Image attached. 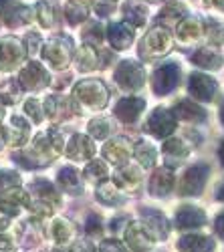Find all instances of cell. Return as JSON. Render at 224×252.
Here are the masks:
<instances>
[{"instance_id": "obj_45", "label": "cell", "mask_w": 224, "mask_h": 252, "mask_svg": "<svg viewBox=\"0 0 224 252\" xmlns=\"http://www.w3.org/2000/svg\"><path fill=\"white\" fill-rule=\"evenodd\" d=\"M206 34H208V38H210V43H214V45H224V25L216 23V20H210Z\"/></svg>"}, {"instance_id": "obj_61", "label": "cell", "mask_w": 224, "mask_h": 252, "mask_svg": "<svg viewBox=\"0 0 224 252\" xmlns=\"http://www.w3.org/2000/svg\"><path fill=\"white\" fill-rule=\"evenodd\" d=\"M2 139H4V137H2V127H0V148H2V143H4Z\"/></svg>"}, {"instance_id": "obj_12", "label": "cell", "mask_w": 224, "mask_h": 252, "mask_svg": "<svg viewBox=\"0 0 224 252\" xmlns=\"http://www.w3.org/2000/svg\"><path fill=\"white\" fill-rule=\"evenodd\" d=\"M18 83L20 87L27 91H40L49 85V73L45 71V67L40 63H29V65L20 71L18 75Z\"/></svg>"}, {"instance_id": "obj_25", "label": "cell", "mask_w": 224, "mask_h": 252, "mask_svg": "<svg viewBox=\"0 0 224 252\" xmlns=\"http://www.w3.org/2000/svg\"><path fill=\"white\" fill-rule=\"evenodd\" d=\"M178 248L180 252H214L216 244L204 234H186L178 240Z\"/></svg>"}, {"instance_id": "obj_4", "label": "cell", "mask_w": 224, "mask_h": 252, "mask_svg": "<svg viewBox=\"0 0 224 252\" xmlns=\"http://www.w3.org/2000/svg\"><path fill=\"white\" fill-rule=\"evenodd\" d=\"M144 81H146V73L144 67L135 61H121L117 69H115V83L124 89V91H139L144 87Z\"/></svg>"}, {"instance_id": "obj_39", "label": "cell", "mask_w": 224, "mask_h": 252, "mask_svg": "<svg viewBox=\"0 0 224 252\" xmlns=\"http://www.w3.org/2000/svg\"><path fill=\"white\" fill-rule=\"evenodd\" d=\"M109 133H111V123H109V119L99 117V119H93V121L89 123V135H91L93 139H107Z\"/></svg>"}, {"instance_id": "obj_42", "label": "cell", "mask_w": 224, "mask_h": 252, "mask_svg": "<svg viewBox=\"0 0 224 252\" xmlns=\"http://www.w3.org/2000/svg\"><path fill=\"white\" fill-rule=\"evenodd\" d=\"M36 18H38V23L47 29L55 25V10L49 6V2H45V0L36 2Z\"/></svg>"}, {"instance_id": "obj_38", "label": "cell", "mask_w": 224, "mask_h": 252, "mask_svg": "<svg viewBox=\"0 0 224 252\" xmlns=\"http://www.w3.org/2000/svg\"><path fill=\"white\" fill-rule=\"evenodd\" d=\"M107 176H109L107 165H105V161H101V159H91L87 163V167H85V178L91 184H97V186L103 184V182H107Z\"/></svg>"}, {"instance_id": "obj_59", "label": "cell", "mask_w": 224, "mask_h": 252, "mask_svg": "<svg viewBox=\"0 0 224 252\" xmlns=\"http://www.w3.org/2000/svg\"><path fill=\"white\" fill-rule=\"evenodd\" d=\"M216 196H218V200H222V202H224V186L218 190V194H216Z\"/></svg>"}, {"instance_id": "obj_36", "label": "cell", "mask_w": 224, "mask_h": 252, "mask_svg": "<svg viewBox=\"0 0 224 252\" xmlns=\"http://www.w3.org/2000/svg\"><path fill=\"white\" fill-rule=\"evenodd\" d=\"M133 156L141 167H154L156 159H158V152L150 141H139L133 148Z\"/></svg>"}, {"instance_id": "obj_18", "label": "cell", "mask_w": 224, "mask_h": 252, "mask_svg": "<svg viewBox=\"0 0 224 252\" xmlns=\"http://www.w3.org/2000/svg\"><path fill=\"white\" fill-rule=\"evenodd\" d=\"M67 158L75 159V161H89L95 154V145H93V139L83 135V133H75L69 143H67Z\"/></svg>"}, {"instance_id": "obj_63", "label": "cell", "mask_w": 224, "mask_h": 252, "mask_svg": "<svg viewBox=\"0 0 224 252\" xmlns=\"http://www.w3.org/2000/svg\"><path fill=\"white\" fill-rule=\"evenodd\" d=\"M148 2H152V4H158V2H161V0H148Z\"/></svg>"}, {"instance_id": "obj_34", "label": "cell", "mask_w": 224, "mask_h": 252, "mask_svg": "<svg viewBox=\"0 0 224 252\" xmlns=\"http://www.w3.org/2000/svg\"><path fill=\"white\" fill-rule=\"evenodd\" d=\"M77 69L83 71V73H89V71H95L99 69V51L91 45H83L79 51H77Z\"/></svg>"}, {"instance_id": "obj_24", "label": "cell", "mask_w": 224, "mask_h": 252, "mask_svg": "<svg viewBox=\"0 0 224 252\" xmlns=\"http://www.w3.org/2000/svg\"><path fill=\"white\" fill-rule=\"evenodd\" d=\"M107 38L115 51H124L133 43V29L126 23H115L107 27Z\"/></svg>"}, {"instance_id": "obj_27", "label": "cell", "mask_w": 224, "mask_h": 252, "mask_svg": "<svg viewBox=\"0 0 224 252\" xmlns=\"http://www.w3.org/2000/svg\"><path fill=\"white\" fill-rule=\"evenodd\" d=\"M174 115H176V119L188 121V123H202V121H206V111L202 109L200 105H196L194 101H190V99H182L176 105Z\"/></svg>"}, {"instance_id": "obj_22", "label": "cell", "mask_w": 224, "mask_h": 252, "mask_svg": "<svg viewBox=\"0 0 224 252\" xmlns=\"http://www.w3.org/2000/svg\"><path fill=\"white\" fill-rule=\"evenodd\" d=\"M174 182H176V178L170 167H161V170L154 172V176L150 180V194L156 198L168 196L174 190Z\"/></svg>"}, {"instance_id": "obj_14", "label": "cell", "mask_w": 224, "mask_h": 252, "mask_svg": "<svg viewBox=\"0 0 224 252\" xmlns=\"http://www.w3.org/2000/svg\"><path fill=\"white\" fill-rule=\"evenodd\" d=\"M29 133H31V125L27 123V119L12 115L8 119L6 125H2V137L10 148H20L29 141Z\"/></svg>"}, {"instance_id": "obj_28", "label": "cell", "mask_w": 224, "mask_h": 252, "mask_svg": "<svg viewBox=\"0 0 224 252\" xmlns=\"http://www.w3.org/2000/svg\"><path fill=\"white\" fill-rule=\"evenodd\" d=\"M57 182H59V186L63 188L67 194H71V196L83 194V182H81V174L75 170V167H71V165L63 167V170L59 172Z\"/></svg>"}, {"instance_id": "obj_62", "label": "cell", "mask_w": 224, "mask_h": 252, "mask_svg": "<svg viewBox=\"0 0 224 252\" xmlns=\"http://www.w3.org/2000/svg\"><path fill=\"white\" fill-rule=\"evenodd\" d=\"M2 115H4V107H2V103H0V119H2Z\"/></svg>"}, {"instance_id": "obj_32", "label": "cell", "mask_w": 224, "mask_h": 252, "mask_svg": "<svg viewBox=\"0 0 224 252\" xmlns=\"http://www.w3.org/2000/svg\"><path fill=\"white\" fill-rule=\"evenodd\" d=\"M49 234L53 236V240H55L59 246H65V244H69V242L73 240V236H75V228H73V224H71L69 220H65V218H57V220L51 222Z\"/></svg>"}, {"instance_id": "obj_21", "label": "cell", "mask_w": 224, "mask_h": 252, "mask_svg": "<svg viewBox=\"0 0 224 252\" xmlns=\"http://www.w3.org/2000/svg\"><path fill=\"white\" fill-rule=\"evenodd\" d=\"M119 190H128V192H137V188L141 184V172L137 170V167L126 163L121 165L119 170L113 174V180H111Z\"/></svg>"}, {"instance_id": "obj_53", "label": "cell", "mask_w": 224, "mask_h": 252, "mask_svg": "<svg viewBox=\"0 0 224 252\" xmlns=\"http://www.w3.org/2000/svg\"><path fill=\"white\" fill-rule=\"evenodd\" d=\"M214 230H216V234L220 238H224V212H220L216 216V222H214Z\"/></svg>"}, {"instance_id": "obj_40", "label": "cell", "mask_w": 224, "mask_h": 252, "mask_svg": "<svg viewBox=\"0 0 224 252\" xmlns=\"http://www.w3.org/2000/svg\"><path fill=\"white\" fill-rule=\"evenodd\" d=\"M20 89H23V87H20V83L12 79V81H8V83H4V85H2L0 97H2L4 103L12 105V103H16V101L20 99V95H23V91H20Z\"/></svg>"}, {"instance_id": "obj_19", "label": "cell", "mask_w": 224, "mask_h": 252, "mask_svg": "<svg viewBox=\"0 0 224 252\" xmlns=\"http://www.w3.org/2000/svg\"><path fill=\"white\" fill-rule=\"evenodd\" d=\"M144 109H146V101L144 99H139V97H126V99H121L117 103L115 117L119 121L131 125V123H135L139 119V115L144 113Z\"/></svg>"}, {"instance_id": "obj_13", "label": "cell", "mask_w": 224, "mask_h": 252, "mask_svg": "<svg viewBox=\"0 0 224 252\" xmlns=\"http://www.w3.org/2000/svg\"><path fill=\"white\" fill-rule=\"evenodd\" d=\"M43 109H45V115H47L51 121H55V123H61V121L73 117L75 113H79L77 107H75V103H73L71 99H67V97H61V95H51V97H47Z\"/></svg>"}, {"instance_id": "obj_17", "label": "cell", "mask_w": 224, "mask_h": 252, "mask_svg": "<svg viewBox=\"0 0 224 252\" xmlns=\"http://www.w3.org/2000/svg\"><path fill=\"white\" fill-rule=\"evenodd\" d=\"M190 93L194 99L198 101H212L214 95H216V81L210 77V75H204V73H192L190 77V85H188Z\"/></svg>"}, {"instance_id": "obj_15", "label": "cell", "mask_w": 224, "mask_h": 252, "mask_svg": "<svg viewBox=\"0 0 224 252\" xmlns=\"http://www.w3.org/2000/svg\"><path fill=\"white\" fill-rule=\"evenodd\" d=\"M103 156L113 165H119L121 167V165H126L129 161V158L133 156V143L128 137H115V139H111V141L105 143Z\"/></svg>"}, {"instance_id": "obj_51", "label": "cell", "mask_w": 224, "mask_h": 252, "mask_svg": "<svg viewBox=\"0 0 224 252\" xmlns=\"http://www.w3.org/2000/svg\"><path fill=\"white\" fill-rule=\"evenodd\" d=\"M71 252H93V246L87 242V240H81V242H75Z\"/></svg>"}, {"instance_id": "obj_55", "label": "cell", "mask_w": 224, "mask_h": 252, "mask_svg": "<svg viewBox=\"0 0 224 252\" xmlns=\"http://www.w3.org/2000/svg\"><path fill=\"white\" fill-rule=\"evenodd\" d=\"M121 226H124V228H128V220H126L124 216H119V218H115V222H111V230H113L115 234H117L119 230H121Z\"/></svg>"}, {"instance_id": "obj_16", "label": "cell", "mask_w": 224, "mask_h": 252, "mask_svg": "<svg viewBox=\"0 0 224 252\" xmlns=\"http://www.w3.org/2000/svg\"><path fill=\"white\" fill-rule=\"evenodd\" d=\"M141 224L146 226V230L152 234L154 240H166L168 234H170V224L166 220V216L158 212V210H150V208H144L141 210Z\"/></svg>"}, {"instance_id": "obj_1", "label": "cell", "mask_w": 224, "mask_h": 252, "mask_svg": "<svg viewBox=\"0 0 224 252\" xmlns=\"http://www.w3.org/2000/svg\"><path fill=\"white\" fill-rule=\"evenodd\" d=\"M65 145V139L61 135V131L57 129H49L45 133H38L31 148H27L23 154L14 156V161H20L25 167H40V165H47L51 161L57 159V156L61 154Z\"/></svg>"}, {"instance_id": "obj_29", "label": "cell", "mask_w": 224, "mask_h": 252, "mask_svg": "<svg viewBox=\"0 0 224 252\" xmlns=\"http://www.w3.org/2000/svg\"><path fill=\"white\" fill-rule=\"evenodd\" d=\"M202 34H204V27H202V23L198 18H184L176 29L178 40H182V43H186V45L200 40Z\"/></svg>"}, {"instance_id": "obj_31", "label": "cell", "mask_w": 224, "mask_h": 252, "mask_svg": "<svg viewBox=\"0 0 224 252\" xmlns=\"http://www.w3.org/2000/svg\"><path fill=\"white\" fill-rule=\"evenodd\" d=\"M192 63L198 65V67H202V69L214 71V69H218L222 65V55L214 47H202L192 55Z\"/></svg>"}, {"instance_id": "obj_47", "label": "cell", "mask_w": 224, "mask_h": 252, "mask_svg": "<svg viewBox=\"0 0 224 252\" xmlns=\"http://www.w3.org/2000/svg\"><path fill=\"white\" fill-rule=\"evenodd\" d=\"M25 40H27V43H25L27 55L29 57H34L38 53V49H40V36H38V32H29Z\"/></svg>"}, {"instance_id": "obj_54", "label": "cell", "mask_w": 224, "mask_h": 252, "mask_svg": "<svg viewBox=\"0 0 224 252\" xmlns=\"http://www.w3.org/2000/svg\"><path fill=\"white\" fill-rule=\"evenodd\" d=\"M117 2V0H99V14H107L109 8Z\"/></svg>"}, {"instance_id": "obj_33", "label": "cell", "mask_w": 224, "mask_h": 252, "mask_svg": "<svg viewBox=\"0 0 224 252\" xmlns=\"http://www.w3.org/2000/svg\"><path fill=\"white\" fill-rule=\"evenodd\" d=\"M95 196H97V200L101 204H105V206H119V204H124V200H126V196L121 194V190L113 182L99 184L97 190H95Z\"/></svg>"}, {"instance_id": "obj_26", "label": "cell", "mask_w": 224, "mask_h": 252, "mask_svg": "<svg viewBox=\"0 0 224 252\" xmlns=\"http://www.w3.org/2000/svg\"><path fill=\"white\" fill-rule=\"evenodd\" d=\"M31 196L29 198H32V200H40V202H47V204H51V206H59L61 204V198H59V194H57V190L53 188V184L49 182V180H34V182H31Z\"/></svg>"}, {"instance_id": "obj_23", "label": "cell", "mask_w": 224, "mask_h": 252, "mask_svg": "<svg viewBox=\"0 0 224 252\" xmlns=\"http://www.w3.org/2000/svg\"><path fill=\"white\" fill-rule=\"evenodd\" d=\"M176 224L182 230H192L206 224V214L196 206H182L176 212Z\"/></svg>"}, {"instance_id": "obj_58", "label": "cell", "mask_w": 224, "mask_h": 252, "mask_svg": "<svg viewBox=\"0 0 224 252\" xmlns=\"http://www.w3.org/2000/svg\"><path fill=\"white\" fill-rule=\"evenodd\" d=\"M218 156H220V163L224 165V141H222V145H220V150H218Z\"/></svg>"}, {"instance_id": "obj_60", "label": "cell", "mask_w": 224, "mask_h": 252, "mask_svg": "<svg viewBox=\"0 0 224 252\" xmlns=\"http://www.w3.org/2000/svg\"><path fill=\"white\" fill-rule=\"evenodd\" d=\"M220 119H222V123H224V103H222V109H220Z\"/></svg>"}, {"instance_id": "obj_35", "label": "cell", "mask_w": 224, "mask_h": 252, "mask_svg": "<svg viewBox=\"0 0 224 252\" xmlns=\"http://www.w3.org/2000/svg\"><path fill=\"white\" fill-rule=\"evenodd\" d=\"M186 16V8L180 2H170L166 8H161L158 16V25L161 27H178Z\"/></svg>"}, {"instance_id": "obj_43", "label": "cell", "mask_w": 224, "mask_h": 252, "mask_svg": "<svg viewBox=\"0 0 224 252\" xmlns=\"http://www.w3.org/2000/svg\"><path fill=\"white\" fill-rule=\"evenodd\" d=\"M18 184H20V176L16 172L2 170L0 172V196L8 190H12V188H18Z\"/></svg>"}, {"instance_id": "obj_9", "label": "cell", "mask_w": 224, "mask_h": 252, "mask_svg": "<svg viewBox=\"0 0 224 252\" xmlns=\"http://www.w3.org/2000/svg\"><path fill=\"white\" fill-rule=\"evenodd\" d=\"M178 83H180V67L176 63H166L154 73L152 87L156 95H168L176 89Z\"/></svg>"}, {"instance_id": "obj_56", "label": "cell", "mask_w": 224, "mask_h": 252, "mask_svg": "<svg viewBox=\"0 0 224 252\" xmlns=\"http://www.w3.org/2000/svg\"><path fill=\"white\" fill-rule=\"evenodd\" d=\"M204 2H206L208 6H214V8L224 10V0H204Z\"/></svg>"}, {"instance_id": "obj_46", "label": "cell", "mask_w": 224, "mask_h": 252, "mask_svg": "<svg viewBox=\"0 0 224 252\" xmlns=\"http://www.w3.org/2000/svg\"><path fill=\"white\" fill-rule=\"evenodd\" d=\"M99 252H129V248H128L124 242L115 240V238H107V240L101 242Z\"/></svg>"}, {"instance_id": "obj_6", "label": "cell", "mask_w": 224, "mask_h": 252, "mask_svg": "<svg viewBox=\"0 0 224 252\" xmlns=\"http://www.w3.org/2000/svg\"><path fill=\"white\" fill-rule=\"evenodd\" d=\"M27 57L25 43H20L14 36L0 38V71H12L16 69L23 59Z\"/></svg>"}, {"instance_id": "obj_3", "label": "cell", "mask_w": 224, "mask_h": 252, "mask_svg": "<svg viewBox=\"0 0 224 252\" xmlns=\"http://www.w3.org/2000/svg\"><path fill=\"white\" fill-rule=\"evenodd\" d=\"M172 49V34L161 29V27H156L152 29L139 43V57L144 61H156L160 57L168 55Z\"/></svg>"}, {"instance_id": "obj_5", "label": "cell", "mask_w": 224, "mask_h": 252, "mask_svg": "<svg viewBox=\"0 0 224 252\" xmlns=\"http://www.w3.org/2000/svg\"><path fill=\"white\" fill-rule=\"evenodd\" d=\"M144 129L150 135L158 137V139H168L174 133V129H176V115H174V111H170L166 107L154 109L150 113L146 125H144Z\"/></svg>"}, {"instance_id": "obj_50", "label": "cell", "mask_w": 224, "mask_h": 252, "mask_svg": "<svg viewBox=\"0 0 224 252\" xmlns=\"http://www.w3.org/2000/svg\"><path fill=\"white\" fill-rule=\"evenodd\" d=\"M95 2V0H69V6H75V8H81V10H89L91 4Z\"/></svg>"}, {"instance_id": "obj_30", "label": "cell", "mask_w": 224, "mask_h": 252, "mask_svg": "<svg viewBox=\"0 0 224 252\" xmlns=\"http://www.w3.org/2000/svg\"><path fill=\"white\" fill-rule=\"evenodd\" d=\"M161 152H164L168 163H180V161H184L188 158L190 148L184 143V139H180V137H168L164 141V145H161Z\"/></svg>"}, {"instance_id": "obj_52", "label": "cell", "mask_w": 224, "mask_h": 252, "mask_svg": "<svg viewBox=\"0 0 224 252\" xmlns=\"http://www.w3.org/2000/svg\"><path fill=\"white\" fill-rule=\"evenodd\" d=\"M12 246H14V242L10 236L0 234V252H8V250H12Z\"/></svg>"}, {"instance_id": "obj_41", "label": "cell", "mask_w": 224, "mask_h": 252, "mask_svg": "<svg viewBox=\"0 0 224 252\" xmlns=\"http://www.w3.org/2000/svg\"><path fill=\"white\" fill-rule=\"evenodd\" d=\"M83 40H85V45H99L101 40H103V36H105V32H103V29H101V25H97V23H91V25H87L85 27V31H83Z\"/></svg>"}, {"instance_id": "obj_8", "label": "cell", "mask_w": 224, "mask_h": 252, "mask_svg": "<svg viewBox=\"0 0 224 252\" xmlns=\"http://www.w3.org/2000/svg\"><path fill=\"white\" fill-rule=\"evenodd\" d=\"M32 18V10L25 4L16 2V0H0V20L14 29L20 25H29Z\"/></svg>"}, {"instance_id": "obj_10", "label": "cell", "mask_w": 224, "mask_h": 252, "mask_svg": "<svg viewBox=\"0 0 224 252\" xmlns=\"http://www.w3.org/2000/svg\"><path fill=\"white\" fill-rule=\"evenodd\" d=\"M124 236H126V246L131 252H152L154 242H156L141 222L128 224V228L124 230Z\"/></svg>"}, {"instance_id": "obj_20", "label": "cell", "mask_w": 224, "mask_h": 252, "mask_svg": "<svg viewBox=\"0 0 224 252\" xmlns=\"http://www.w3.org/2000/svg\"><path fill=\"white\" fill-rule=\"evenodd\" d=\"M25 206H29V194L23 192L20 188H12V190L0 196V210H2L8 218L16 216Z\"/></svg>"}, {"instance_id": "obj_2", "label": "cell", "mask_w": 224, "mask_h": 252, "mask_svg": "<svg viewBox=\"0 0 224 252\" xmlns=\"http://www.w3.org/2000/svg\"><path fill=\"white\" fill-rule=\"evenodd\" d=\"M73 95L79 105H85L87 109H103L109 99V91L99 79H83L77 83Z\"/></svg>"}, {"instance_id": "obj_7", "label": "cell", "mask_w": 224, "mask_h": 252, "mask_svg": "<svg viewBox=\"0 0 224 252\" xmlns=\"http://www.w3.org/2000/svg\"><path fill=\"white\" fill-rule=\"evenodd\" d=\"M71 40L69 38H51L43 47V59L55 69H65L71 61Z\"/></svg>"}, {"instance_id": "obj_48", "label": "cell", "mask_w": 224, "mask_h": 252, "mask_svg": "<svg viewBox=\"0 0 224 252\" xmlns=\"http://www.w3.org/2000/svg\"><path fill=\"white\" fill-rule=\"evenodd\" d=\"M87 12L89 10H81V8H75V6H69V4L65 8V14L69 18V23H73V25H79L81 20H85L87 18Z\"/></svg>"}, {"instance_id": "obj_57", "label": "cell", "mask_w": 224, "mask_h": 252, "mask_svg": "<svg viewBox=\"0 0 224 252\" xmlns=\"http://www.w3.org/2000/svg\"><path fill=\"white\" fill-rule=\"evenodd\" d=\"M10 224V220H8V216L2 212V210H0V230H4L6 226Z\"/></svg>"}, {"instance_id": "obj_11", "label": "cell", "mask_w": 224, "mask_h": 252, "mask_svg": "<svg viewBox=\"0 0 224 252\" xmlns=\"http://www.w3.org/2000/svg\"><path fill=\"white\" fill-rule=\"evenodd\" d=\"M208 165L200 163V165H194L190 167V170L184 174V178H182L180 182V194L182 196H198L202 194V190H204L206 186V180H208Z\"/></svg>"}, {"instance_id": "obj_49", "label": "cell", "mask_w": 224, "mask_h": 252, "mask_svg": "<svg viewBox=\"0 0 224 252\" xmlns=\"http://www.w3.org/2000/svg\"><path fill=\"white\" fill-rule=\"evenodd\" d=\"M101 220H99V216H95V214H91L89 218H87V224H85V232L89 234V236H101Z\"/></svg>"}, {"instance_id": "obj_44", "label": "cell", "mask_w": 224, "mask_h": 252, "mask_svg": "<svg viewBox=\"0 0 224 252\" xmlns=\"http://www.w3.org/2000/svg\"><path fill=\"white\" fill-rule=\"evenodd\" d=\"M25 113L29 115V119H32V123H40L45 119V109L40 107V103L36 99H29L25 103Z\"/></svg>"}, {"instance_id": "obj_37", "label": "cell", "mask_w": 224, "mask_h": 252, "mask_svg": "<svg viewBox=\"0 0 224 252\" xmlns=\"http://www.w3.org/2000/svg\"><path fill=\"white\" fill-rule=\"evenodd\" d=\"M124 18H126V25H129L131 29H139L144 27L146 18H148V10L141 6V4H126L124 6Z\"/></svg>"}, {"instance_id": "obj_64", "label": "cell", "mask_w": 224, "mask_h": 252, "mask_svg": "<svg viewBox=\"0 0 224 252\" xmlns=\"http://www.w3.org/2000/svg\"><path fill=\"white\" fill-rule=\"evenodd\" d=\"M55 252H65V250H61V248H57V250H55Z\"/></svg>"}]
</instances>
